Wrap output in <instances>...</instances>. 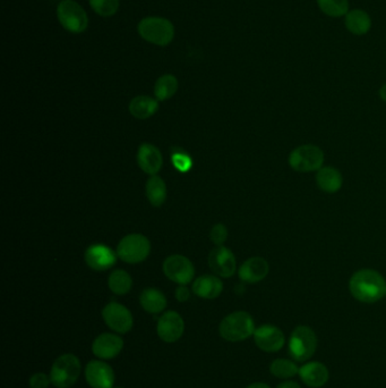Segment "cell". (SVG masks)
I'll return each mask as SVG.
<instances>
[{
    "label": "cell",
    "instance_id": "cell-1",
    "mask_svg": "<svg viewBox=\"0 0 386 388\" xmlns=\"http://www.w3.org/2000/svg\"><path fill=\"white\" fill-rule=\"evenodd\" d=\"M349 290L357 301L370 305L386 295V281L374 269H361L350 278Z\"/></svg>",
    "mask_w": 386,
    "mask_h": 388
},
{
    "label": "cell",
    "instance_id": "cell-2",
    "mask_svg": "<svg viewBox=\"0 0 386 388\" xmlns=\"http://www.w3.org/2000/svg\"><path fill=\"white\" fill-rule=\"evenodd\" d=\"M253 317L246 311H236L224 317L219 327L221 337L228 342H241L255 333Z\"/></svg>",
    "mask_w": 386,
    "mask_h": 388
},
{
    "label": "cell",
    "instance_id": "cell-3",
    "mask_svg": "<svg viewBox=\"0 0 386 388\" xmlns=\"http://www.w3.org/2000/svg\"><path fill=\"white\" fill-rule=\"evenodd\" d=\"M138 31L140 37L157 46L166 47L175 37V26L169 20L157 16L143 18L138 23Z\"/></svg>",
    "mask_w": 386,
    "mask_h": 388
},
{
    "label": "cell",
    "instance_id": "cell-4",
    "mask_svg": "<svg viewBox=\"0 0 386 388\" xmlns=\"http://www.w3.org/2000/svg\"><path fill=\"white\" fill-rule=\"evenodd\" d=\"M80 359L72 353L63 354L54 360L50 370V380L54 387L69 388L76 384L80 376Z\"/></svg>",
    "mask_w": 386,
    "mask_h": 388
},
{
    "label": "cell",
    "instance_id": "cell-5",
    "mask_svg": "<svg viewBox=\"0 0 386 388\" xmlns=\"http://www.w3.org/2000/svg\"><path fill=\"white\" fill-rule=\"evenodd\" d=\"M289 354L297 363H306L318 348V336L308 326H298L289 339Z\"/></svg>",
    "mask_w": 386,
    "mask_h": 388
},
{
    "label": "cell",
    "instance_id": "cell-6",
    "mask_svg": "<svg viewBox=\"0 0 386 388\" xmlns=\"http://www.w3.org/2000/svg\"><path fill=\"white\" fill-rule=\"evenodd\" d=\"M288 161L290 167L296 172H318L323 167V150L314 144H303L292 150Z\"/></svg>",
    "mask_w": 386,
    "mask_h": 388
},
{
    "label": "cell",
    "instance_id": "cell-7",
    "mask_svg": "<svg viewBox=\"0 0 386 388\" xmlns=\"http://www.w3.org/2000/svg\"><path fill=\"white\" fill-rule=\"evenodd\" d=\"M58 20L71 33H82L89 26V18L83 7L74 0H63L57 7Z\"/></svg>",
    "mask_w": 386,
    "mask_h": 388
},
{
    "label": "cell",
    "instance_id": "cell-8",
    "mask_svg": "<svg viewBox=\"0 0 386 388\" xmlns=\"http://www.w3.org/2000/svg\"><path fill=\"white\" fill-rule=\"evenodd\" d=\"M151 243L142 234H129L119 242L117 256L127 264H140L149 257Z\"/></svg>",
    "mask_w": 386,
    "mask_h": 388
},
{
    "label": "cell",
    "instance_id": "cell-9",
    "mask_svg": "<svg viewBox=\"0 0 386 388\" xmlns=\"http://www.w3.org/2000/svg\"><path fill=\"white\" fill-rule=\"evenodd\" d=\"M163 273L167 278L179 285H187L192 282L195 275L193 262L187 257L174 254L164 260Z\"/></svg>",
    "mask_w": 386,
    "mask_h": 388
},
{
    "label": "cell",
    "instance_id": "cell-10",
    "mask_svg": "<svg viewBox=\"0 0 386 388\" xmlns=\"http://www.w3.org/2000/svg\"><path fill=\"white\" fill-rule=\"evenodd\" d=\"M102 318L110 329L118 334L128 333L134 325L132 314L125 305L111 302L103 308Z\"/></svg>",
    "mask_w": 386,
    "mask_h": 388
},
{
    "label": "cell",
    "instance_id": "cell-11",
    "mask_svg": "<svg viewBox=\"0 0 386 388\" xmlns=\"http://www.w3.org/2000/svg\"><path fill=\"white\" fill-rule=\"evenodd\" d=\"M255 344L262 351L275 353L280 351L286 343L284 331L273 325H262L255 329Z\"/></svg>",
    "mask_w": 386,
    "mask_h": 388
},
{
    "label": "cell",
    "instance_id": "cell-12",
    "mask_svg": "<svg viewBox=\"0 0 386 388\" xmlns=\"http://www.w3.org/2000/svg\"><path fill=\"white\" fill-rule=\"evenodd\" d=\"M207 261H209L211 271L217 276L229 278V277L234 276V274L236 273V268H237L236 257L228 247L220 245V247L213 249L210 252Z\"/></svg>",
    "mask_w": 386,
    "mask_h": 388
},
{
    "label": "cell",
    "instance_id": "cell-13",
    "mask_svg": "<svg viewBox=\"0 0 386 388\" xmlns=\"http://www.w3.org/2000/svg\"><path fill=\"white\" fill-rule=\"evenodd\" d=\"M185 322L183 317L176 311H167L157 322V335L163 342L176 343L183 336Z\"/></svg>",
    "mask_w": 386,
    "mask_h": 388
},
{
    "label": "cell",
    "instance_id": "cell-14",
    "mask_svg": "<svg viewBox=\"0 0 386 388\" xmlns=\"http://www.w3.org/2000/svg\"><path fill=\"white\" fill-rule=\"evenodd\" d=\"M114 369L100 360L90 361L85 367V380L92 388H112L115 384Z\"/></svg>",
    "mask_w": 386,
    "mask_h": 388
},
{
    "label": "cell",
    "instance_id": "cell-15",
    "mask_svg": "<svg viewBox=\"0 0 386 388\" xmlns=\"http://www.w3.org/2000/svg\"><path fill=\"white\" fill-rule=\"evenodd\" d=\"M123 339L119 335L103 333L92 344V352L95 357L102 360H110L117 357L123 351Z\"/></svg>",
    "mask_w": 386,
    "mask_h": 388
},
{
    "label": "cell",
    "instance_id": "cell-16",
    "mask_svg": "<svg viewBox=\"0 0 386 388\" xmlns=\"http://www.w3.org/2000/svg\"><path fill=\"white\" fill-rule=\"evenodd\" d=\"M117 261V253L103 245H95L86 250L85 262L91 269L97 271H108Z\"/></svg>",
    "mask_w": 386,
    "mask_h": 388
},
{
    "label": "cell",
    "instance_id": "cell-17",
    "mask_svg": "<svg viewBox=\"0 0 386 388\" xmlns=\"http://www.w3.org/2000/svg\"><path fill=\"white\" fill-rule=\"evenodd\" d=\"M269 271V262L265 259L262 257H252L241 266L238 275L243 282L254 284L263 281Z\"/></svg>",
    "mask_w": 386,
    "mask_h": 388
},
{
    "label": "cell",
    "instance_id": "cell-18",
    "mask_svg": "<svg viewBox=\"0 0 386 388\" xmlns=\"http://www.w3.org/2000/svg\"><path fill=\"white\" fill-rule=\"evenodd\" d=\"M305 385L312 388H320L325 385L330 378L329 369L318 361H310L299 368L298 372Z\"/></svg>",
    "mask_w": 386,
    "mask_h": 388
},
{
    "label": "cell",
    "instance_id": "cell-19",
    "mask_svg": "<svg viewBox=\"0 0 386 388\" xmlns=\"http://www.w3.org/2000/svg\"><path fill=\"white\" fill-rule=\"evenodd\" d=\"M138 164L140 170L149 175H157L163 164L160 150L153 144L143 143L138 151Z\"/></svg>",
    "mask_w": 386,
    "mask_h": 388
},
{
    "label": "cell",
    "instance_id": "cell-20",
    "mask_svg": "<svg viewBox=\"0 0 386 388\" xmlns=\"http://www.w3.org/2000/svg\"><path fill=\"white\" fill-rule=\"evenodd\" d=\"M192 290L195 295L200 296L202 299L213 300L222 293L224 284L219 277L203 275L195 281Z\"/></svg>",
    "mask_w": 386,
    "mask_h": 388
},
{
    "label": "cell",
    "instance_id": "cell-21",
    "mask_svg": "<svg viewBox=\"0 0 386 388\" xmlns=\"http://www.w3.org/2000/svg\"><path fill=\"white\" fill-rule=\"evenodd\" d=\"M342 174L331 166L322 167L316 174V184L318 189L326 193H337L342 187Z\"/></svg>",
    "mask_w": 386,
    "mask_h": 388
},
{
    "label": "cell",
    "instance_id": "cell-22",
    "mask_svg": "<svg viewBox=\"0 0 386 388\" xmlns=\"http://www.w3.org/2000/svg\"><path fill=\"white\" fill-rule=\"evenodd\" d=\"M372 18L363 9H351L344 16V25L354 35H365L372 29Z\"/></svg>",
    "mask_w": 386,
    "mask_h": 388
},
{
    "label": "cell",
    "instance_id": "cell-23",
    "mask_svg": "<svg viewBox=\"0 0 386 388\" xmlns=\"http://www.w3.org/2000/svg\"><path fill=\"white\" fill-rule=\"evenodd\" d=\"M159 110L157 99L149 95H138L129 104V112L138 119H146L155 115Z\"/></svg>",
    "mask_w": 386,
    "mask_h": 388
},
{
    "label": "cell",
    "instance_id": "cell-24",
    "mask_svg": "<svg viewBox=\"0 0 386 388\" xmlns=\"http://www.w3.org/2000/svg\"><path fill=\"white\" fill-rule=\"evenodd\" d=\"M140 303L146 312L152 314H160L166 309L167 299L161 290L150 288L140 293Z\"/></svg>",
    "mask_w": 386,
    "mask_h": 388
},
{
    "label": "cell",
    "instance_id": "cell-25",
    "mask_svg": "<svg viewBox=\"0 0 386 388\" xmlns=\"http://www.w3.org/2000/svg\"><path fill=\"white\" fill-rule=\"evenodd\" d=\"M146 196L150 204L155 207H160L167 199L166 183L160 176L152 175L146 182Z\"/></svg>",
    "mask_w": 386,
    "mask_h": 388
},
{
    "label": "cell",
    "instance_id": "cell-26",
    "mask_svg": "<svg viewBox=\"0 0 386 388\" xmlns=\"http://www.w3.org/2000/svg\"><path fill=\"white\" fill-rule=\"evenodd\" d=\"M178 90V80L175 75H162L155 86V95L157 100L164 101L172 98Z\"/></svg>",
    "mask_w": 386,
    "mask_h": 388
},
{
    "label": "cell",
    "instance_id": "cell-27",
    "mask_svg": "<svg viewBox=\"0 0 386 388\" xmlns=\"http://www.w3.org/2000/svg\"><path fill=\"white\" fill-rule=\"evenodd\" d=\"M316 3L320 12L330 18H342L350 11L349 0H316Z\"/></svg>",
    "mask_w": 386,
    "mask_h": 388
},
{
    "label": "cell",
    "instance_id": "cell-28",
    "mask_svg": "<svg viewBox=\"0 0 386 388\" xmlns=\"http://www.w3.org/2000/svg\"><path fill=\"white\" fill-rule=\"evenodd\" d=\"M108 285L112 293L125 295L132 290L133 279L127 271H115L109 276Z\"/></svg>",
    "mask_w": 386,
    "mask_h": 388
},
{
    "label": "cell",
    "instance_id": "cell-29",
    "mask_svg": "<svg viewBox=\"0 0 386 388\" xmlns=\"http://www.w3.org/2000/svg\"><path fill=\"white\" fill-rule=\"evenodd\" d=\"M270 371L273 376L280 380H289L299 372V368L292 360L275 359L270 365Z\"/></svg>",
    "mask_w": 386,
    "mask_h": 388
},
{
    "label": "cell",
    "instance_id": "cell-30",
    "mask_svg": "<svg viewBox=\"0 0 386 388\" xmlns=\"http://www.w3.org/2000/svg\"><path fill=\"white\" fill-rule=\"evenodd\" d=\"M90 6L102 18H110L118 12L119 0H89Z\"/></svg>",
    "mask_w": 386,
    "mask_h": 388
},
{
    "label": "cell",
    "instance_id": "cell-31",
    "mask_svg": "<svg viewBox=\"0 0 386 388\" xmlns=\"http://www.w3.org/2000/svg\"><path fill=\"white\" fill-rule=\"evenodd\" d=\"M212 242L217 247L224 245V242L228 239V230L226 226L222 224H217L213 226L210 233Z\"/></svg>",
    "mask_w": 386,
    "mask_h": 388
},
{
    "label": "cell",
    "instance_id": "cell-32",
    "mask_svg": "<svg viewBox=\"0 0 386 388\" xmlns=\"http://www.w3.org/2000/svg\"><path fill=\"white\" fill-rule=\"evenodd\" d=\"M172 164L175 165L176 168L181 172H187L192 168V159L189 155L183 153H177L172 155Z\"/></svg>",
    "mask_w": 386,
    "mask_h": 388
},
{
    "label": "cell",
    "instance_id": "cell-33",
    "mask_svg": "<svg viewBox=\"0 0 386 388\" xmlns=\"http://www.w3.org/2000/svg\"><path fill=\"white\" fill-rule=\"evenodd\" d=\"M29 382L31 388H48L52 384V380L44 372H37L30 378Z\"/></svg>",
    "mask_w": 386,
    "mask_h": 388
},
{
    "label": "cell",
    "instance_id": "cell-34",
    "mask_svg": "<svg viewBox=\"0 0 386 388\" xmlns=\"http://www.w3.org/2000/svg\"><path fill=\"white\" fill-rule=\"evenodd\" d=\"M189 296H191V292L185 285H179L177 290H176V299L179 302L188 301Z\"/></svg>",
    "mask_w": 386,
    "mask_h": 388
},
{
    "label": "cell",
    "instance_id": "cell-35",
    "mask_svg": "<svg viewBox=\"0 0 386 388\" xmlns=\"http://www.w3.org/2000/svg\"><path fill=\"white\" fill-rule=\"evenodd\" d=\"M277 388H301L299 386V384L296 382H292V380H284V382L279 384L278 387Z\"/></svg>",
    "mask_w": 386,
    "mask_h": 388
},
{
    "label": "cell",
    "instance_id": "cell-36",
    "mask_svg": "<svg viewBox=\"0 0 386 388\" xmlns=\"http://www.w3.org/2000/svg\"><path fill=\"white\" fill-rule=\"evenodd\" d=\"M246 388H271L265 382H253L251 385L247 386Z\"/></svg>",
    "mask_w": 386,
    "mask_h": 388
},
{
    "label": "cell",
    "instance_id": "cell-37",
    "mask_svg": "<svg viewBox=\"0 0 386 388\" xmlns=\"http://www.w3.org/2000/svg\"><path fill=\"white\" fill-rule=\"evenodd\" d=\"M378 93H380V99L386 102V83L382 86Z\"/></svg>",
    "mask_w": 386,
    "mask_h": 388
},
{
    "label": "cell",
    "instance_id": "cell-38",
    "mask_svg": "<svg viewBox=\"0 0 386 388\" xmlns=\"http://www.w3.org/2000/svg\"><path fill=\"white\" fill-rule=\"evenodd\" d=\"M117 388H121V387H117Z\"/></svg>",
    "mask_w": 386,
    "mask_h": 388
}]
</instances>
